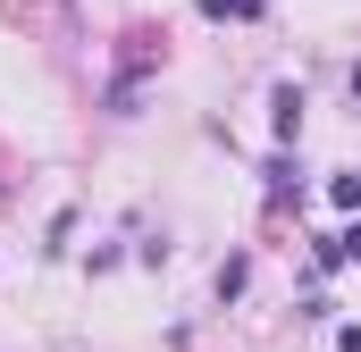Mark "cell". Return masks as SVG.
I'll use <instances>...</instances> for the list:
<instances>
[{"label": "cell", "mask_w": 361, "mask_h": 352, "mask_svg": "<svg viewBox=\"0 0 361 352\" xmlns=\"http://www.w3.org/2000/svg\"><path fill=\"white\" fill-rule=\"evenodd\" d=\"M328 193H336V201H345V210H361V176H336V184H328Z\"/></svg>", "instance_id": "cell-2"}, {"label": "cell", "mask_w": 361, "mask_h": 352, "mask_svg": "<svg viewBox=\"0 0 361 352\" xmlns=\"http://www.w3.org/2000/svg\"><path fill=\"white\" fill-rule=\"evenodd\" d=\"M294 126H302V92L286 84V92H277V134H294Z\"/></svg>", "instance_id": "cell-1"}]
</instances>
